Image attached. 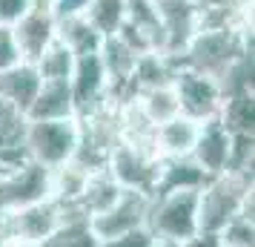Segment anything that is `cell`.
<instances>
[{
    "label": "cell",
    "instance_id": "obj_1",
    "mask_svg": "<svg viewBox=\"0 0 255 247\" xmlns=\"http://www.w3.org/2000/svg\"><path fill=\"white\" fill-rule=\"evenodd\" d=\"M244 55H253V23L232 29H198L189 46L184 49L178 66H189L218 81Z\"/></svg>",
    "mask_w": 255,
    "mask_h": 247
},
{
    "label": "cell",
    "instance_id": "obj_2",
    "mask_svg": "<svg viewBox=\"0 0 255 247\" xmlns=\"http://www.w3.org/2000/svg\"><path fill=\"white\" fill-rule=\"evenodd\" d=\"M253 178L238 173L209 178L198 193V224L207 233H218L235 216H253Z\"/></svg>",
    "mask_w": 255,
    "mask_h": 247
},
{
    "label": "cell",
    "instance_id": "obj_3",
    "mask_svg": "<svg viewBox=\"0 0 255 247\" xmlns=\"http://www.w3.org/2000/svg\"><path fill=\"white\" fill-rule=\"evenodd\" d=\"M198 193L201 190H172V193H158L149 199L146 213V230L152 239L175 242L181 245L201 230L198 224Z\"/></svg>",
    "mask_w": 255,
    "mask_h": 247
},
{
    "label": "cell",
    "instance_id": "obj_4",
    "mask_svg": "<svg viewBox=\"0 0 255 247\" xmlns=\"http://www.w3.org/2000/svg\"><path fill=\"white\" fill-rule=\"evenodd\" d=\"M78 118L60 121H26L23 127V153L29 161L55 170L75 158L78 150Z\"/></svg>",
    "mask_w": 255,
    "mask_h": 247
},
{
    "label": "cell",
    "instance_id": "obj_5",
    "mask_svg": "<svg viewBox=\"0 0 255 247\" xmlns=\"http://www.w3.org/2000/svg\"><path fill=\"white\" fill-rule=\"evenodd\" d=\"M106 170L115 178L121 190H135L149 196L158 187V173H161V158L152 147H138L132 141H118L115 150L106 158Z\"/></svg>",
    "mask_w": 255,
    "mask_h": 247
},
{
    "label": "cell",
    "instance_id": "obj_6",
    "mask_svg": "<svg viewBox=\"0 0 255 247\" xmlns=\"http://www.w3.org/2000/svg\"><path fill=\"white\" fill-rule=\"evenodd\" d=\"M172 89L178 95L181 115L192 118L198 124L221 115L224 92H221V83L215 78H209L204 72L189 69V66H178L172 75Z\"/></svg>",
    "mask_w": 255,
    "mask_h": 247
},
{
    "label": "cell",
    "instance_id": "obj_7",
    "mask_svg": "<svg viewBox=\"0 0 255 247\" xmlns=\"http://www.w3.org/2000/svg\"><path fill=\"white\" fill-rule=\"evenodd\" d=\"M49 184H52V170L35 164L29 158L9 167L0 176V219L20 207H29L35 201L49 199Z\"/></svg>",
    "mask_w": 255,
    "mask_h": 247
},
{
    "label": "cell",
    "instance_id": "obj_8",
    "mask_svg": "<svg viewBox=\"0 0 255 247\" xmlns=\"http://www.w3.org/2000/svg\"><path fill=\"white\" fill-rule=\"evenodd\" d=\"M63 222V207L55 199L35 201L29 207L9 213L0 219V230L12 242H26V245H40L55 233V227Z\"/></svg>",
    "mask_w": 255,
    "mask_h": 247
},
{
    "label": "cell",
    "instance_id": "obj_9",
    "mask_svg": "<svg viewBox=\"0 0 255 247\" xmlns=\"http://www.w3.org/2000/svg\"><path fill=\"white\" fill-rule=\"evenodd\" d=\"M146 213H149V196L135 193V190H124L104 213L92 216L89 224L101 242H112L118 236L146 227Z\"/></svg>",
    "mask_w": 255,
    "mask_h": 247
},
{
    "label": "cell",
    "instance_id": "obj_10",
    "mask_svg": "<svg viewBox=\"0 0 255 247\" xmlns=\"http://www.w3.org/2000/svg\"><path fill=\"white\" fill-rule=\"evenodd\" d=\"M69 89H72V101H75V118L83 115V112H92L95 106L106 104V101H112L109 78H106L98 52L78 55L72 78H69Z\"/></svg>",
    "mask_w": 255,
    "mask_h": 247
},
{
    "label": "cell",
    "instance_id": "obj_11",
    "mask_svg": "<svg viewBox=\"0 0 255 247\" xmlns=\"http://www.w3.org/2000/svg\"><path fill=\"white\" fill-rule=\"evenodd\" d=\"M189 158L204 170V176L207 178H215V176L230 173L232 132L227 130V124H224L221 118H209V121L201 124L198 138H195V147H192Z\"/></svg>",
    "mask_w": 255,
    "mask_h": 247
},
{
    "label": "cell",
    "instance_id": "obj_12",
    "mask_svg": "<svg viewBox=\"0 0 255 247\" xmlns=\"http://www.w3.org/2000/svg\"><path fill=\"white\" fill-rule=\"evenodd\" d=\"M163 29V55L172 60H181L184 49L198 32V9L192 0H158Z\"/></svg>",
    "mask_w": 255,
    "mask_h": 247
},
{
    "label": "cell",
    "instance_id": "obj_13",
    "mask_svg": "<svg viewBox=\"0 0 255 247\" xmlns=\"http://www.w3.org/2000/svg\"><path fill=\"white\" fill-rule=\"evenodd\" d=\"M12 35L17 43V52H20V60L35 63L43 55V49L58 37V17L49 6H35L12 26Z\"/></svg>",
    "mask_w": 255,
    "mask_h": 247
},
{
    "label": "cell",
    "instance_id": "obj_14",
    "mask_svg": "<svg viewBox=\"0 0 255 247\" xmlns=\"http://www.w3.org/2000/svg\"><path fill=\"white\" fill-rule=\"evenodd\" d=\"M198 130L201 124L192 121L186 115H175L169 118L166 124H158L155 127V135H152V147L161 161H169V158H189L192 147H195Z\"/></svg>",
    "mask_w": 255,
    "mask_h": 247
},
{
    "label": "cell",
    "instance_id": "obj_15",
    "mask_svg": "<svg viewBox=\"0 0 255 247\" xmlns=\"http://www.w3.org/2000/svg\"><path fill=\"white\" fill-rule=\"evenodd\" d=\"M40 83L43 81H40V75H37L35 63L20 60L17 66L0 72V101L6 106H12L14 112L26 115L29 104L35 101L37 89H40Z\"/></svg>",
    "mask_w": 255,
    "mask_h": 247
},
{
    "label": "cell",
    "instance_id": "obj_16",
    "mask_svg": "<svg viewBox=\"0 0 255 247\" xmlns=\"http://www.w3.org/2000/svg\"><path fill=\"white\" fill-rule=\"evenodd\" d=\"M23 118L26 121H60V118H75V101H72L69 81H43Z\"/></svg>",
    "mask_w": 255,
    "mask_h": 247
},
{
    "label": "cell",
    "instance_id": "obj_17",
    "mask_svg": "<svg viewBox=\"0 0 255 247\" xmlns=\"http://www.w3.org/2000/svg\"><path fill=\"white\" fill-rule=\"evenodd\" d=\"M40 247H101V239L78 207H63V222L46 242H40Z\"/></svg>",
    "mask_w": 255,
    "mask_h": 247
},
{
    "label": "cell",
    "instance_id": "obj_18",
    "mask_svg": "<svg viewBox=\"0 0 255 247\" xmlns=\"http://www.w3.org/2000/svg\"><path fill=\"white\" fill-rule=\"evenodd\" d=\"M209 178L204 176V170L192 161V158H169L161 161V173H158V187L152 196L158 193H172V190H201Z\"/></svg>",
    "mask_w": 255,
    "mask_h": 247
},
{
    "label": "cell",
    "instance_id": "obj_19",
    "mask_svg": "<svg viewBox=\"0 0 255 247\" xmlns=\"http://www.w3.org/2000/svg\"><path fill=\"white\" fill-rule=\"evenodd\" d=\"M121 193H124V190H121V184H118L115 178L109 176V170H98V173H92V176L86 178V187H83L81 199H78L75 207H78L86 219H92L98 213H104Z\"/></svg>",
    "mask_w": 255,
    "mask_h": 247
},
{
    "label": "cell",
    "instance_id": "obj_20",
    "mask_svg": "<svg viewBox=\"0 0 255 247\" xmlns=\"http://www.w3.org/2000/svg\"><path fill=\"white\" fill-rule=\"evenodd\" d=\"M135 106L140 109V115L146 118L152 127L166 124L169 118L181 115V109H178V95H175L172 83H163V86H152V89L135 92Z\"/></svg>",
    "mask_w": 255,
    "mask_h": 247
},
{
    "label": "cell",
    "instance_id": "obj_21",
    "mask_svg": "<svg viewBox=\"0 0 255 247\" xmlns=\"http://www.w3.org/2000/svg\"><path fill=\"white\" fill-rule=\"evenodd\" d=\"M58 40L63 46H69L75 55H92L104 43V37L86 23L83 14H63V17H58Z\"/></svg>",
    "mask_w": 255,
    "mask_h": 247
},
{
    "label": "cell",
    "instance_id": "obj_22",
    "mask_svg": "<svg viewBox=\"0 0 255 247\" xmlns=\"http://www.w3.org/2000/svg\"><path fill=\"white\" fill-rule=\"evenodd\" d=\"M83 17L101 37H112L124 26L127 17V0H89L83 6Z\"/></svg>",
    "mask_w": 255,
    "mask_h": 247
},
{
    "label": "cell",
    "instance_id": "obj_23",
    "mask_svg": "<svg viewBox=\"0 0 255 247\" xmlns=\"http://www.w3.org/2000/svg\"><path fill=\"white\" fill-rule=\"evenodd\" d=\"M75 60H78V55L55 37L43 49V55L35 60V69L40 75V81H69L72 69H75Z\"/></svg>",
    "mask_w": 255,
    "mask_h": 247
},
{
    "label": "cell",
    "instance_id": "obj_24",
    "mask_svg": "<svg viewBox=\"0 0 255 247\" xmlns=\"http://www.w3.org/2000/svg\"><path fill=\"white\" fill-rule=\"evenodd\" d=\"M224 247H253L255 245V219L235 216L230 224H224L218 230Z\"/></svg>",
    "mask_w": 255,
    "mask_h": 247
},
{
    "label": "cell",
    "instance_id": "obj_25",
    "mask_svg": "<svg viewBox=\"0 0 255 247\" xmlns=\"http://www.w3.org/2000/svg\"><path fill=\"white\" fill-rule=\"evenodd\" d=\"M35 6H37V0H0V26H14Z\"/></svg>",
    "mask_w": 255,
    "mask_h": 247
},
{
    "label": "cell",
    "instance_id": "obj_26",
    "mask_svg": "<svg viewBox=\"0 0 255 247\" xmlns=\"http://www.w3.org/2000/svg\"><path fill=\"white\" fill-rule=\"evenodd\" d=\"M20 63V52H17V43H14L12 26H0V72L12 69Z\"/></svg>",
    "mask_w": 255,
    "mask_h": 247
},
{
    "label": "cell",
    "instance_id": "obj_27",
    "mask_svg": "<svg viewBox=\"0 0 255 247\" xmlns=\"http://www.w3.org/2000/svg\"><path fill=\"white\" fill-rule=\"evenodd\" d=\"M155 239L146 227H140V230H132L127 236H118L112 242H101V247H149Z\"/></svg>",
    "mask_w": 255,
    "mask_h": 247
},
{
    "label": "cell",
    "instance_id": "obj_28",
    "mask_svg": "<svg viewBox=\"0 0 255 247\" xmlns=\"http://www.w3.org/2000/svg\"><path fill=\"white\" fill-rule=\"evenodd\" d=\"M178 247H224V242H221L218 233H207V230H198L192 239H186V242H181Z\"/></svg>",
    "mask_w": 255,
    "mask_h": 247
},
{
    "label": "cell",
    "instance_id": "obj_29",
    "mask_svg": "<svg viewBox=\"0 0 255 247\" xmlns=\"http://www.w3.org/2000/svg\"><path fill=\"white\" fill-rule=\"evenodd\" d=\"M89 0H52V12H55V17H63V14H81L83 6H86Z\"/></svg>",
    "mask_w": 255,
    "mask_h": 247
},
{
    "label": "cell",
    "instance_id": "obj_30",
    "mask_svg": "<svg viewBox=\"0 0 255 247\" xmlns=\"http://www.w3.org/2000/svg\"><path fill=\"white\" fill-rule=\"evenodd\" d=\"M149 247H178V245H175V242H163V239H155Z\"/></svg>",
    "mask_w": 255,
    "mask_h": 247
},
{
    "label": "cell",
    "instance_id": "obj_31",
    "mask_svg": "<svg viewBox=\"0 0 255 247\" xmlns=\"http://www.w3.org/2000/svg\"><path fill=\"white\" fill-rule=\"evenodd\" d=\"M9 112H14V109H12V106H6L3 101H0V118H6ZM17 115H20V112H17Z\"/></svg>",
    "mask_w": 255,
    "mask_h": 247
},
{
    "label": "cell",
    "instance_id": "obj_32",
    "mask_svg": "<svg viewBox=\"0 0 255 247\" xmlns=\"http://www.w3.org/2000/svg\"><path fill=\"white\" fill-rule=\"evenodd\" d=\"M12 247H40V245H26V242H12Z\"/></svg>",
    "mask_w": 255,
    "mask_h": 247
},
{
    "label": "cell",
    "instance_id": "obj_33",
    "mask_svg": "<svg viewBox=\"0 0 255 247\" xmlns=\"http://www.w3.org/2000/svg\"><path fill=\"white\" fill-rule=\"evenodd\" d=\"M6 170H9V164H6V161H0V176H3Z\"/></svg>",
    "mask_w": 255,
    "mask_h": 247
}]
</instances>
